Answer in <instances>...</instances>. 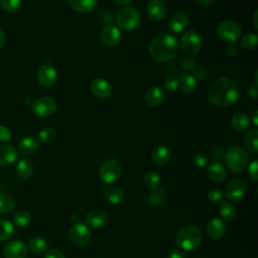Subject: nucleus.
I'll return each mask as SVG.
<instances>
[{
    "instance_id": "f257e3e1",
    "label": "nucleus",
    "mask_w": 258,
    "mask_h": 258,
    "mask_svg": "<svg viewBox=\"0 0 258 258\" xmlns=\"http://www.w3.org/2000/svg\"><path fill=\"white\" fill-rule=\"evenodd\" d=\"M239 94V87L234 80L220 77L211 83L207 97L213 105L227 107L237 102Z\"/></svg>"
},
{
    "instance_id": "f03ea898",
    "label": "nucleus",
    "mask_w": 258,
    "mask_h": 258,
    "mask_svg": "<svg viewBox=\"0 0 258 258\" xmlns=\"http://www.w3.org/2000/svg\"><path fill=\"white\" fill-rule=\"evenodd\" d=\"M177 39L170 34L155 37L149 44V54L156 61H168L173 59L178 52Z\"/></svg>"
},
{
    "instance_id": "7ed1b4c3",
    "label": "nucleus",
    "mask_w": 258,
    "mask_h": 258,
    "mask_svg": "<svg viewBox=\"0 0 258 258\" xmlns=\"http://www.w3.org/2000/svg\"><path fill=\"white\" fill-rule=\"evenodd\" d=\"M202 243V234L200 230L191 225H187L179 230L176 235L177 246L185 251L197 249Z\"/></svg>"
},
{
    "instance_id": "20e7f679",
    "label": "nucleus",
    "mask_w": 258,
    "mask_h": 258,
    "mask_svg": "<svg viewBox=\"0 0 258 258\" xmlns=\"http://www.w3.org/2000/svg\"><path fill=\"white\" fill-rule=\"evenodd\" d=\"M227 167L235 173L243 171L249 162V156L245 149L240 146H231L225 154Z\"/></svg>"
},
{
    "instance_id": "39448f33",
    "label": "nucleus",
    "mask_w": 258,
    "mask_h": 258,
    "mask_svg": "<svg viewBox=\"0 0 258 258\" xmlns=\"http://www.w3.org/2000/svg\"><path fill=\"white\" fill-rule=\"evenodd\" d=\"M140 21L141 14L135 7H124L116 16L117 25L125 31H132L136 29L139 26Z\"/></svg>"
},
{
    "instance_id": "423d86ee",
    "label": "nucleus",
    "mask_w": 258,
    "mask_h": 258,
    "mask_svg": "<svg viewBox=\"0 0 258 258\" xmlns=\"http://www.w3.org/2000/svg\"><path fill=\"white\" fill-rule=\"evenodd\" d=\"M122 173V165L117 159L105 160L99 169L100 178L105 183H113L119 179Z\"/></svg>"
},
{
    "instance_id": "0eeeda50",
    "label": "nucleus",
    "mask_w": 258,
    "mask_h": 258,
    "mask_svg": "<svg viewBox=\"0 0 258 258\" xmlns=\"http://www.w3.org/2000/svg\"><path fill=\"white\" fill-rule=\"evenodd\" d=\"M56 102L53 98L43 96L33 101L32 112L39 118H46L51 116L56 111Z\"/></svg>"
},
{
    "instance_id": "6e6552de",
    "label": "nucleus",
    "mask_w": 258,
    "mask_h": 258,
    "mask_svg": "<svg viewBox=\"0 0 258 258\" xmlns=\"http://www.w3.org/2000/svg\"><path fill=\"white\" fill-rule=\"evenodd\" d=\"M203 40L201 34L196 30L185 31L180 38V46L187 54H196L202 48Z\"/></svg>"
},
{
    "instance_id": "1a4fd4ad",
    "label": "nucleus",
    "mask_w": 258,
    "mask_h": 258,
    "mask_svg": "<svg viewBox=\"0 0 258 258\" xmlns=\"http://www.w3.org/2000/svg\"><path fill=\"white\" fill-rule=\"evenodd\" d=\"M91 230L85 223H76L70 230V240L79 247L86 246L91 240Z\"/></svg>"
},
{
    "instance_id": "9d476101",
    "label": "nucleus",
    "mask_w": 258,
    "mask_h": 258,
    "mask_svg": "<svg viewBox=\"0 0 258 258\" xmlns=\"http://www.w3.org/2000/svg\"><path fill=\"white\" fill-rule=\"evenodd\" d=\"M217 32L220 38L228 42H236L241 37L240 26L236 22L230 20L221 22L217 28Z\"/></svg>"
},
{
    "instance_id": "9b49d317",
    "label": "nucleus",
    "mask_w": 258,
    "mask_h": 258,
    "mask_svg": "<svg viewBox=\"0 0 258 258\" xmlns=\"http://www.w3.org/2000/svg\"><path fill=\"white\" fill-rule=\"evenodd\" d=\"M246 194V183L241 178L232 179L226 186L225 196L231 202H239Z\"/></svg>"
},
{
    "instance_id": "f8f14e48",
    "label": "nucleus",
    "mask_w": 258,
    "mask_h": 258,
    "mask_svg": "<svg viewBox=\"0 0 258 258\" xmlns=\"http://www.w3.org/2000/svg\"><path fill=\"white\" fill-rule=\"evenodd\" d=\"M57 79V72L50 63L42 64L37 71L38 83L45 88L52 87Z\"/></svg>"
},
{
    "instance_id": "ddd939ff",
    "label": "nucleus",
    "mask_w": 258,
    "mask_h": 258,
    "mask_svg": "<svg viewBox=\"0 0 258 258\" xmlns=\"http://www.w3.org/2000/svg\"><path fill=\"white\" fill-rule=\"evenodd\" d=\"M3 253L6 258H25L28 253V248L22 241L13 240L5 244Z\"/></svg>"
},
{
    "instance_id": "4468645a",
    "label": "nucleus",
    "mask_w": 258,
    "mask_h": 258,
    "mask_svg": "<svg viewBox=\"0 0 258 258\" xmlns=\"http://www.w3.org/2000/svg\"><path fill=\"white\" fill-rule=\"evenodd\" d=\"M91 91L94 96L100 99H106L112 94V87L110 83L102 78H96L91 83Z\"/></svg>"
},
{
    "instance_id": "2eb2a0df",
    "label": "nucleus",
    "mask_w": 258,
    "mask_h": 258,
    "mask_svg": "<svg viewBox=\"0 0 258 258\" xmlns=\"http://www.w3.org/2000/svg\"><path fill=\"white\" fill-rule=\"evenodd\" d=\"M121 39V32L115 25H107L101 31V40L106 46H115Z\"/></svg>"
},
{
    "instance_id": "dca6fc26",
    "label": "nucleus",
    "mask_w": 258,
    "mask_h": 258,
    "mask_svg": "<svg viewBox=\"0 0 258 258\" xmlns=\"http://www.w3.org/2000/svg\"><path fill=\"white\" fill-rule=\"evenodd\" d=\"M165 95L163 90L158 86H152L150 87L144 95V100L147 105L150 107H158L160 106L164 101Z\"/></svg>"
},
{
    "instance_id": "f3484780",
    "label": "nucleus",
    "mask_w": 258,
    "mask_h": 258,
    "mask_svg": "<svg viewBox=\"0 0 258 258\" xmlns=\"http://www.w3.org/2000/svg\"><path fill=\"white\" fill-rule=\"evenodd\" d=\"M189 23V17L185 12H176L173 14L168 22L169 29L174 33H179L183 31Z\"/></svg>"
},
{
    "instance_id": "a211bd4d",
    "label": "nucleus",
    "mask_w": 258,
    "mask_h": 258,
    "mask_svg": "<svg viewBox=\"0 0 258 258\" xmlns=\"http://www.w3.org/2000/svg\"><path fill=\"white\" fill-rule=\"evenodd\" d=\"M208 176L214 182H222L227 175L226 167L220 161H213L208 165Z\"/></svg>"
},
{
    "instance_id": "6ab92c4d",
    "label": "nucleus",
    "mask_w": 258,
    "mask_h": 258,
    "mask_svg": "<svg viewBox=\"0 0 258 258\" xmlns=\"http://www.w3.org/2000/svg\"><path fill=\"white\" fill-rule=\"evenodd\" d=\"M207 233L209 237L214 240H219L223 238L226 233L225 223L218 218L212 219L207 225Z\"/></svg>"
},
{
    "instance_id": "aec40b11",
    "label": "nucleus",
    "mask_w": 258,
    "mask_h": 258,
    "mask_svg": "<svg viewBox=\"0 0 258 258\" xmlns=\"http://www.w3.org/2000/svg\"><path fill=\"white\" fill-rule=\"evenodd\" d=\"M18 157V152L12 145H0V166H7L13 163Z\"/></svg>"
},
{
    "instance_id": "412c9836",
    "label": "nucleus",
    "mask_w": 258,
    "mask_h": 258,
    "mask_svg": "<svg viewBox=\"0 0 258 258\" xmlns=\"http://www.w3.org/2000/svg\"><path fill=\"white\" fill-rule=\"evenodd\" d=\"M147 14L153 20H160L166 14V7L161 0H151L147 5Z\"/></svg>"
},
{
    "instance_id": "4be33fe9",
    "label": "nucleus",
    "mask_w": 258,
    "mask_h": 258,
    "mask_svg": "<svg viewBox=\"0 0 258 258\" xmlns=\"http://www.w3.org/2000/svg\"><path fill=\"white\" fill-rule=\"evenodd\" d=\"M171 157V152L165 145H157L151 152V158L157 165L166 164Z\"/></svg>"
},
{
    "instance_id": "5701e85b",
    "label": "nucleus",
    "mask_w": 258,
    "mask_h": 258,
    "mask_svg": "<svg viewBox=\"0 0 258 258\" xmlns=\"http://www.w3.org/2000/svg\"><path fill=\"white\" fill-rule=\"evenodd\" d=\"M38 148V141L35 137L26 136L22 138L18 143V151L23 155L33 154Z\"/></svg>"
},
{
    "instance_id": "b1692460",
    "label": "nucleus",
    "mask_w": 258,
    "mask_h": 258,
    "mask_svg": "<svg viewBox=\"0 0 258 258\" xmlns=\"http://www.w3.org/2000/svg\"><path fill=\"white\" fill-rule=\"evenodd\" d=\"M104 196L107 199V201L113 205H118L124 202L125 195L123 189H121L119 186L115 185H109L105 188Z\"/></svg>"
},
{
    "instance_id": "393cba45",
    "label": "nucleus",
    "mask_w": 258,
    "mask_h": 258,
    "mask_svg": "<svg viewBox=\"0 0 258 258\" xmlns=\"http://www.w3.org/2000/svg\"><path fill=\"white\" fill-rule=\"evenodd\" d=\"M86 218L89 225L94 228H102L107 223V215L102 210H93Z\"/></svg>"
},
{
    "instance_id": "a878e982",
    "label": "nucleus",
    "mask_w": 258,
    "mask_h": 258,
    "mask_svg": "<svg viewBox=\"0 0 258 258\" xmlns=\"http://www.w3.org/2000/svg\"><path fill=\"white\" fill-rule=\"evenodd\" d=\"M16 170L19 177L22 179H28L33 174V165L29 159L23 157L18 160Z\"/></svg>"
},
{
    "instance_id": "bb28decb",
    "label": "nucleus",
    "mask_w": 258,
    "mask_h": 258,
    "mask_svg": "<svg viewBox=\"0 0 258 258\" xmlns=\"http://www.w3.org/2000/svg\"><path fill=\"white\" fill-rule=\"evenodd\" d=\"M98 0H69V3L73 9L79 13H88L92 11Z\"/></svg>"
},
{
    "instance_id": "cd10ccee",
    "label": "nucleus",
    "mask_w": 258,
    "mask_h": 258,
    "mask_svg": "<svg viewBox=\"0 0 258 258\" xmlns=\"http://www.w3.org/2000/svg\"><path fill=\"white\" fill-rule=\"evenodd\" d=\"M231 125L235 130H237L239 132H243L249 128L250 119L244 113H237V114L233 115V117L231 119Z\"/></svg>"
},
{
    "instance_id": "c85d7f7f",
    "label": "nucleus",
    "mask_w": 258,
    "mask_h": 258,
    "mask_svg": "<svg viewBox=\"0 0 258 258\" xmlns=\"http://www.w3.org/2000/svg\"><path fill=\"white\" fill-rule=\"evenodd\" d=\"M244 144L250 152H258V130L256 128L247 131V133L244 136Z\"/></svg>"
},
{
    "instance_id": "c756f323",
    "label": "nucleus",
    "mask_w": 258,
    "mask_h": 258,
    "mask_svg": "<svg viewBox=\"0 0 258 258\" xmlns=\"http://www.w3.org/2000/svg\"><path fill=\"white\" fill-rule=\"evenodd\" d=\"M179 88L184 94H191L197 88V79L195 76L186 74L179 80Z\"/></svg>"
},
{
    "instance_id": "7c9ffc66",
    "label": "nucleus",
    "mask_w": 258,
    "mask_h": 258,
    "mask_svg": "<svg viewBox=\"0 0 258 258\" xmlns=\"http://www.w3.org/2000/svg\"><path fill=\"white\" fill-rule=\"evenodd\" d=\"M165 197H166L165 190L163 188L157 187L155 189H152V191L148 196L147 201L150 207L157 208L163 204V202L165 201Z\"/></svg>"
},
{
    "instance_id": "2f4dec72",
    "label": "nucleus",
    "mask_w": 258,
    "mask_h": 258,
    "mask_svg": "<svg viewBox=\"0 0 258 258\" xmlns=\"http://www.w3.org/2000/svg\"><path fill=\"white\" fill-rule=\"evenodd\" d=\"M28 247H29V250L34 254H42L46 252L48 248V244L44 239L40 237H35L29 241Z\"/></svg>"
},
{
    "instance_id": "473e14b6",
    "label": "nucleus",
    "mask_w": 258,
    "mask_h": 258,
    "mask_svg": "<svg viewBox=\"0 0 258 258\" xmlns=\"http://www.w3.org/2000/svg\"><path fill=\"white\" fill-rule=\"evenodd\" d=\"M14 208H15L14 198L8 194L0 192V213L1 214L10 213Z\"/></svg>"
},
{
    "instance_id": "72a5a7b5",
    "label": "nucleus",
    "mask_w": 258,
    "mask_h": 258,
    "mask_svg": "<svg viewBox=\"0 0 258 258\" xmlns=\"http://www.w3.org/2000/svg\"><path fill=\"white\" fill-rule=\"evenodd\" d=\"M14 227L8 220H0V242L6 241L12 237Z\"/></svg>"
},
{
    "instance_id": "f704fd0d",
    "label": "nucleus",
    "mask_w": 258,
    "mask_h": 258,
    "mask_svg": "<svg viewBox=\"0 0 258 258\" xmlns=\"http://www.w3.org/2000/svg\"><path fill=\"white\" fill-rule=\"evenodd\" d=\"M220 214L226 221H232L236 217V209L229 202H223L220 206Z\"/></svg>"
},
{
    "instance_id": "c9c22d12",
    "label": "nucleus",
    "mask_w": 258,
    "mask_h": 258,
    "mask_svg": "<svg viewBox=\"0 0 258 258\" xmlns=\"http://www.w3.org/2000/svg\"><path fill=\"white\" fill-rule=\"evenodd\" d=\"M30 220H31V216L30 214L25 211V210H20L18 211L14 217H13V221H14V224L19 227V228H24L26 226H28V224L30 223Z\"/></svg>"
},
{
    "instance_id": "e433bc0d",
    "label": "nucleus",
    "mask_w": 258,
    "mask_h": 258,
    "mask_svg": "<svg viewBox=\"0 0 258 258\" xmlns=\"http://www.w3.org/2000/svg\"><path fill=\"white\" fill-rule=\"evenodd\" d=\"M258 44V36L254 32H248L241 38V45L246 49H253Z\"/></svg>"
},
{
    "instance_id": "4c0bfd02",
    "label": "nucleus",
    "mask_w": 258,
    "mask_h": 258,
    "mask_svg": "<svg viewBox=\"0 0 258 258\" xmlns=\"http://www.w3.org/2000/svg\"><path fill=\"white\" fill-rule=\"evenodd\" d=\"M144 184L150 188V189H155L158 187L159 182H160V178L159 175L154 172V171H148L147 173H145L144 178H143Z\"/></svg>"
},
{
    "instance_id": "58836bf2",
    "label": "nucleus",
    "mask_w": 258,
    "mask_h": 258,
    "mask_svg": "<svg viewBox=\"0 0 258 258\" xmlns=\"http://www.w3.org/2000/svg\"><path fill=\"white\" fill-rule=\"evenodd\" d=\"M55 137H56V132L51 127H46L42 129L38 134V138L42 143H51L54 141Z\"/></svg>"
},
{
    "instance_id": "ea45409f",
    "label": "nucleus",
    "mask_w": 258,
    "mask_h": 258,
    "mask_svg": "<svg viewBox=\"0 0 258 258\" xmlns=\"http://www.w3.org/2000/svg\"><path fill=\"white\" fill-rule=\"evenodd\" d=\"M1 6L9 13L17 12L21 7V0H0Z\"/></svg>"
},
{
    "instance_id": "a19ab883",
    "label": "nucleus",
    "mask_w": 258,
    "mask_h": 258,
    "mask_svg": "<svg viewBox=\"0 0 258 258\" xmlns=\"http://www.w3.org/2000/svg\"><path fill=\"white\" fill-rule=\"evenodd\" d=\"M179 87V79L175 76H168L163 82V88L168 92H173Z\"/></svg>"
},
{
    "instance_id": "79ce46f5",
    "label": "nucleus",
    "mask_w": 258,
    "mask_h": 258,
    "mask_svg": "<svg viewBox=\"0 0 258 258\" xmlns=\"http://www.w3.org/2000/svg\"><path fill=\"white\" fill-rule=\"evenodd\" d=\"M223 198H224V192L220 188H213L208 194L209 201L214 203V204L222 202Z\"/></svg>"
},
{
    "instance_id": "37998d69",
    "label": "nucleus",
    "mask_w": 258,
    "mask_h": 258,
    "mask_svg": "<svg viewBox=\"0 0 258 258\" xmlns=\"http://www.w3.org/2000/svg\"><path fill=\"white\" fill-rule=\"evenodd\" d=\"M192 161L198 167H205L209 162V158L205 153L199 152L194 156Z\"/></svg>"
},
{
    "instance_id": "c03bdc74",
    "label": "nucleus",
    "mask_w": 258,
    "mask_h": 258,
    "mask_svg": "<svg viewBox=\"0 0 258 258\" xmlns=\"http://www.w3.org/2000/svg\"><path fill=\"white\" fill-rule=\"evenodd\" d=\"M248 174L253 180H258V162L254 159L248 166Z\"/></svg>"
},
{
    "instance_id": "a18cd8bd",
    "label": "nucleus",
    "mask_w": 258,
    "mask_h": 258,
    "mask_svg": "<svg viewBox=\"0 0 258 258\" xmlns=\"http://www.w3.org/2000/svg\"><path fill=\"white\" fill-rule=\"evenodd\" d=\"M10 139H11L10 130L6 126L0 124V141L1 142H7Z\"/></svg>"
},
{
    "instance_id": "49530a36",
    "label": "nucleus",
    "mask_w": 258,
    "mask_h": 258,
    "mask_svg": "<svg viewBox=\"0 0 258 258\" xmlns=\"http://www.w3.org/2000/svg\"><path fill=\"white\" fill-rule=\"evenodd\" d=\"M181 66H182V68H183L184 70L190 71V70H194V68H195V66H196V62H195V60H194L192 58L186 57V58L182 59Z\"/></svg>"
},
{
    "instance_id": "de8ad7c7",
    "label": "nucleus",
    "mask_w": 258,
    "mask_h": 258,
    "mask_svg": "<svg viewBox=\"0 0 258 258\" xmlns=\"http://www.w3.org/2000/svg\"><path fill=\"white\" fill-rule=\"evenodd\" d=\"M44 258H66V256L60 251L52 249L46 252Z\"/></svg>"
},
{
    "instance_id": "09e8293b",
    "label": "nucleus",
    "mask_w": 258,
    "mask_h": 258,
    "mask_svg": "<svg viewBox=\"0 0 258 258\" xmlns=\"http://www.w3.org/2000/svg\"><path fill=\"white\" fill-rule=\"evenodd\" d=\"M226 53H227V55H229V56H234V55H236V54H237V47H236V45L233 44V43L228 44L227 47H226Z\"/></svg>"
},
{
    "instance_id": "8fccbe9b",
    "label": "nucleus",
    "mask_w": 258,
    "mask_h": 258,
    "mask_svg": "<svg viewBox=\"0 0 258 258\" xmlns=\"http://www.w3.org/2000/svg\"><path fill=\"white\" fill-rule=\"evenodd\" d=\"M168 258H186L185 255L180 251V250H172L169 255H168Z\"/></svg>"
},
{
    "instance_id": "3c124183",
    "label": "nucleus",
    "mask_w": 258,
    "mask_h": 258,
    "mask_svg": "<svg viewBox=\"0 0 258 258\" xmlns=\"http://www.w3.org/2000/svg\"><path fill=\"white\" fill-rule=\"evenodd\" d=\"M5 43H6V34H5V32L0 28V47L4 46Z\"/></svg>"
},
{
    "instance_id": "603ef678",
    "label": "nucleus",
    "mask_w": 258,
    "mask_h": 258,
    "mask_svg": "<svg viewBox=\"0 0 258 258\" xmlns=\"http://www.w3.org/2000/svg\"><path fill=\"white\" fill-rule=\"evenodd\" d=\"M257 118H258V111H254L253 114H252V123L255 127L258 126V121H257Z\"/></svg>"
},
{
    "instance_id": "864d4df0",
    "label": "nucleus",
    "mask_w": 258,
    "mask_h": 258,
    "mask_svg": "<svg viewBox=\"0 0 258 258\" xmlns=\"http://www.w3.org/2000/svg\"><path fill=\"white\" fill-rule=\"evenodd\" d=\"M199 4H201V5H205V6H207V5H211L215 0H196Z\"/></svg>"
},
{
    "instance_id": "5fc2aeb1",
    "label": "nucleus",
    "mask_w": 258,
    "mask_h": 258,
    "mask_svg": "<svg viewBox=\"0 0 258 258\" xmlns=\"http://www.w3.org/2000/svg\"><path fill=\"white\" fill-rule=\"evenodd\" d=\"M257 14H258V10H255L254 12V16H253V24L254 27L257 29L258 28V23H257Z\"/></svg>"
},
{
    "instance_id": "6e6d98bb",
    "label": "nucleus",
    "mask_w": 258,
    "mask_h": 258,
    "mask_svg": "<svg viewBox=\"0 0 258 258\" xmlns=\"http://www.w3.org/2000/svg\"><path fill=\"white\" fill-rule=\"evenodd\" d=\"M117 4H119V5H126V4H128V3H130L132 0H114Z\"/></svg>"
},
{
    "instance_id": "4d7b16f0",
    "label": "nucleus",
    "mask_w": 258,
    "mask_h": 258,
    "mask_svg": "<svg viewBox=\"0 0 258 258\" xmlns=\"http://www.w3.org/2000/svg\"><path fill=\"white\" fill-rule=\"evenodd\" d=\"M257 76H258V72L256 71V72H255V86H257V84H258V82H257Z\"/></svg>"
}]
</instances>
